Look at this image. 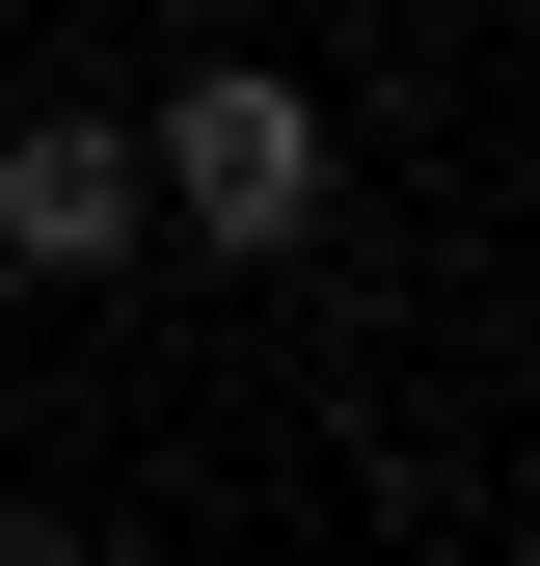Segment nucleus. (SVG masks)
I'll return each mask as SVG.
<instances>
[{"mask_svg": "<svg viewBox=\"0 0 540 566\" xmlns=\"http://www.w3.org/2000/svg\"><path fill=\"white\" fill-rule=\"evenodd\" d=\"M0 270H135V135H82V108L0 135Z\"/></svg>", "mask_w": 540, "mask_h": 566, "instance_id": "2", "label": "nucleus"}, {"mask_svg": "<svg viewBox=\"0 0 540 566\" xmlns=\"http://www.w3.org/2000/svg\"><path fill=\"white\" fill-rule=\"evenodd\" d=\"M135 217H189L217 270H270V243L324 217V82H298V54H189L163 135H135Z\"/></svg>", "mask_w": 540, "mask_h": 566, "instance_id": "1", "label": "nucleus"}]
</instances>
